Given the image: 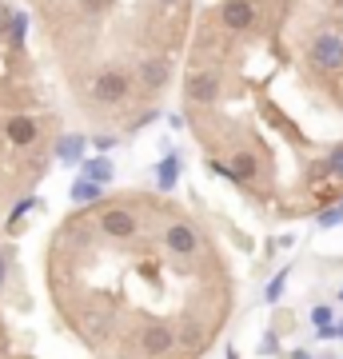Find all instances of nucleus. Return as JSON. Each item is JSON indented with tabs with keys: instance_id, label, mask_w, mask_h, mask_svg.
<instances>
[{
	"instance_id": "obj_1",
	"label": "nucleus",
	"mask_w": 343,
	"mask_h": 359,
	"mask_svg": "<svg viewBox=\"0 0 343 359\" xmlns=\"http://www.w3.org/2000/svg\"><path fill=\"white\" fill-rule=\"evenodd\" d=\"M136 339H140V355H148V359H164L176 347V332L168 323H144Z\"/></svg>"
},
{
	"instance_id": "obj_2",
	"label": "nucleus",
	"mask_w": 343,
	"mask_h": 359,
	"mask_svg": "<svg viewBox=\"0 0 343 359\" xmlns=\"http://www.w3.org/2000/svg\"><path fill=\"white\" fill-rule=\"evenodd\" d=\"M100 231H104V236H112V240H128V236L136 231V216H132L124 204L104 208V212H100Z\"/></svg>"
},
{
	"instance_id": "obj_3",
	"label": "nucleus",
	"mask_w": 343,
	"mask_h": 359,
	"mask_svg": "<svg viewBox=\"0 0 343 359\" xmlns=\"http://www.w3.org/2000/svg\"><path fill=\"white\" fill-rule=\"evenodd\" d=\"M128 96V76L124 72H100L92 80V100L100 104H120Z\"/></svg>"
},
{
	"instance_id": "obj_4",
	"label": "nucleus",
	"mask_w": 343,
	"mask_h": 359,
	"mask_svg": "<svg viewBox=\"0 0 343 359\" xmlns=\"http://www.w3.org/2000/svg\"><path fill=\"white\" fill-rule=\"evenodd\" d=\"M311 60H316L319 68H328V72H339L343 68V40L331 36V32L316 36V44H311Z\"/></svg>"
},
{
	"instance_id": "obj_5",
	"label": "nucleus",
	"mask_w": 343,
	"mask_h": 359,
	"mask_svg": "<svg viewBox=\"0 0 343 359\" xmlns=\"http://www.w3.org/2000/svg\"><path fill=\"white\" fill-rule=\"evenodd\" d=\"M164 248L172 256H196V252H200V236H196L191 224H172V228L164 231Z\"/></svg>"
},
{
	"instance_id": "obj_6",
	"label": "nucleus",
	"mask_w": 343,
	"mask_h": 359,
	"mask_svg": "<svg viewBox=\"0 0 343 359\" xmlns=\"http://www.w3.org/2000/svg\"><path fill=\"white\" fill-rule=\"evenodd\" d=\"M220 20L231 28V32H240V28H248L255 20V8L248 4V0H224V8H220Z\"/></svg>"
},
{
	"instance_id": "obj_7",
	"label": "nucleus",
	"mask_w": 343,
	"mask_h": 359,
	"mask_svg": "<svg viewBox=\"0 0 343 359\" xmlns=\"http://www.w3.org/2000/svg\"><path fill=\"white\" fill-rule=\"evenodd\" d=\"M216 96H220V76L203 72V76H191V80H188V100H196V104H212Z\"/></svg>"
},
{
	"instance_id": "obj_8",
	"label": "nucleus",
	"mask_w": 343,
	"mask_h": 359,
	"mask_svg": "<svg viewBox=\"0 0 343 359\" xmlns=\"http://www.w3.org/2000/svg\"><path fill=\"white\" fill-rule=\"evenodd\" d=\"M8 140H13L16 148H28V144L36 140V120H32V116H13V120H8Z\"/></svg>"
},
{
	"instance_id": "obj_9",
	"label": "nucleus",
	"mask_w": 343,
	"mask_h": 359,
	"mask_svg": "<svg viewBox=\"0 0 343 359\" xmlns=\"http://www.w3.org/2000/svg\"><path fill=\"white\" fill-rule=\"evenodd\" d=\"M140 80H144V88H160L168 80V60H144Z\"/></svg>"
},
{
	"instance_id": "obj_10",
	"label": "nucleus",
	"mask_w": 343,
	"mask_h": 359,
	"mask_svg": "<svg viewBox=\"0 0 343 359\" xmlns=\"http://www.w3.org/2000/svg\"><path fill=\"white\" fill-rule=\"evenodd\" d=\"M176 176H180V160H176V152H168L160 172H156V180H160V188L168 192V188H176Z\"/></svg>"
},
{
	"instance_id": "obj_11",
	"label": "nucleus",
	"mask_w": 343,
	"mask_h": 359,
	"mask_svg": "<svg viewBox=\"0 0 343 359\" xmlns=\"http://www.w3.org/2000/svg\"><path fill=\"white\" fill-rule=\"evenodd\" d=\"M72 200H76V204L100 200V184H92V180H76V184H72Z\"/></svg>"
},
{
	"instance_id": "obj_12",
	"label": "nucleus",
	"mask_w": 343,
	"mask_h": 359,
	"mask_svg": "<svg viewBox=\"0 0 343 359\" xmlns=\"http://www.w3.org/2000/svg\"><path fill=\"white\" fill-rule=\"evenodd\" d=\"M84 180H92V184L112 180V164H108V160H92V164H84Z\"/></svg>"
},
{
	"instance_id": "obj_13",
	"label": "nucleus",
	"mask_w": 343,
	"mask_h": 359,
	"mask_svg": "<svg viewBox=\"0 0 343 359\" xmlns=\"http://www.w3.org/2000/svg\"><path fill=\"white\" fill-rule=\"evenodd\" d=\"M80 148H84V140H80V136H64V140L56 144L60 160H80Z\"/></svg>"
},
{
	"instance_id": "obj_14",
	"label": "nucleus",
	"mask_w": 343,
	"mask_h": 359,
	"mask_svg": "<svg viewBox=\"0 0 343 359\" xmlns=\"http://www.w3.org/2000/svg\"><path fill=\"white\" fill-rule=\"evenodd\" d=\"M25 32H28V16L25 13H13V32H8L13 48H20V44H25Z\"/></svg>"
},
{
	"instance_id": "obj_15",
	"label": "nucleus",
	"mask_w": 343,
	"mask_h": 359,
	"mask_svg": "<svg viewBox=\"0 0 343 359\" xmlns=\"http://www.w3.org/2000/svg\"><path fill=\"white\" fill-rule=\"evenodd\" d=\"M231 172H236V180H252L255 176V160L248 152H240L236 156V168H231Z\"/></svg>"
},
{
	"instance_id": "obj_16",
	"label": "nucleus",
	"mask_w": 343,
	"mask_h": 359,
	"mask_svg": "<svg viewBox=\"0 0 343 359\" xmlns=\"http://www.w3.org/2000/svg\"><path fill=\"white\" fill-rule=\"evenodd\" d=\"M311 323H316V332H319V327H331V323H335V320H331V308H323V304L311 308Z\"/></svg>"
},
{
	"instance_id": "obj_17",
	"label": "nucleus",
	"mask_w": 343,
	"mask_h": 359,
	"mask_svg": "<svg viewBox=\"0 0 343 359\" xmlns=\"http://www.w3.org/2000/svg\"><path fill=\"white\" fill-rule=\"evenodd\" d=\"M331 224H343V204L328 208V212H323V216H319V228H331Z\"/></svg>"
},
{
	"instance_id": "obj_18",
	"label": "nucleus",
	"mask_w": 343,
	"mask_h": 359,
	"mask_svg": "<svg viewBox=\"0 0 343 359\" xmlns=\"http://www.w3.org/2000/svg\"><path fill=\"white\" fill-rule=\"evenodd\" d=\"M283 283H288V271H280V276H276V280L267 283V299H271V304H276V299H280V292H283Z\"/></svg>"
},
{
	"instance_id": "obj_19",
	"label": "nucleus",
	"mask_w": 343,
	"mask_h": 359,
	"mask_svg": "<svg viewBox=\"0 0 343 359\" xmlns=\"http://www.w3.org/2000/svg\"><path fill=\"white\" fill-rule=\"evenodd\" d=\"M328 172L343 176V148H331V156H328Z\"/></svg>"
},
{
	"instance_id": "obj_20",
	"label": "nucleus",
	"mask_w": 343,
	"mask_h": 359,
	"mask_svg": "<svg viewBox=\"0 0 343 359\" xmlns=\"http://www.w3.org/2000/svg\"><path fill=\"white\" fill-rule=\"evenodd\" d=\"M8 32H13V13L0 8V36H8Z\"/></svg>"
},
{
	"instance_id": "obj_21",
	"label": "nucleus",
	"mask_w": 343,
	"mask_h": 359,
	"mask_svg": "<svg viewBox=\"0 0 343 359\" xmlns=\"http://www.w3.org/2000/svg\"><path fill=\"white\" fill-rule=\"evenodd\" d=\"M32 208H36L32 200H25V204H16V212H13V224H16V219H25L28 212H32Z\"/></svg>"
},
{
	"instance_id": "obj_22",
	"label": "nucleus",
	"mask_w": 343,
	"mask_h": 359,
	"mask_svg": "<svg viewBox=\"0 0 343 359\" xmlns=\"http://www.w3.org/2000/svg\"><path fill=\"white\" fill-rule=\"evenodd\" d=\"M260 351H264V355H276V335H267L264 344H260Z\"/></svg>"
},
{
	"instance_id": "obj_23",
	"label": "nucleus",
	"mask_w": 343,
	"mask_h": 359,
	"mask_svg": "<svg viewBox=\"0 0 343 359\" xmlns=\"http://www.w3.org/2000/svg\"><path fill=\"white\" fill-rule=\"evenodd\" d=\"M335 335H339V327H335V323H331V327H319V339H335Z\"/></svg>"
},
{
	"instance_id": "obj_24",
	"label": "nucleus",
	"mask_w": 343,
	"mask_h": 359,
	"mask_svg": "<svg viewBox=\"0 0 343 359\" xmlns=\"http://www.w3.org/2000/svg\"><path fill=\"white\" fill-rule=\"evenodd\" d=\"M4 271H8V259L0 256V283H4Z\"/></svg>"
},
{
	"instance_id": "obj_25",
	"label": "nucleus",
	"mask_w": 343,
	"mask_h": 359,
	"mask_svg": "<svg viewBox=\"0 0 343 359\" xmlns=\"http://www.w3.org/2000/svg\"><path fill=\"white\" fill-rule=\"evenodd\" d=\"M228 359H240V355H236V351H228Z\"/></svg>"
},
{
	"instance_id": "obj_26",
	"label": "nucleus",
	"mask_w": 343,
	"mask_h": 359,
	"mask_svg": "<svg viewBox=\"0 0 343 359\" xmlns=\"http://www.w3.org/2000/svg\"><path fill=\"white\" fill-rule=\"evenodd\" d=\"M164 4H176V0H164Z\"/></svg>"
},
{
	"instance_id": "obj_27",
	"label": "nucleus",
	"mask_w": 343,
	"mask_h": 359,
	"mask_svg": "<svg viewBox=\"0 0 343 359\" xmlns=\"http://www.w3.org/2000/svg\"><path fill=\"white\" fill-rule=\"evenodd\" d=\"M339 299H343V287H339Z\"/></svg>"
}]
</instances>
